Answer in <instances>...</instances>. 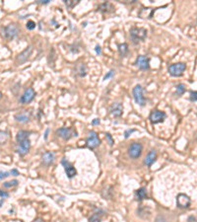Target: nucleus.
Listing matches in <instances>:
<instances>
[{"instance_id":"nucleus-19","label":"nucleus","mask_w":197,"mask_h":222,"mask_svg":"<svg viewBox=\"0 0 197 222\" xmlns=\"http://www.w3.org/2000/svg\"><path fill=\"white\" fill-rule=\"evenodd\" d=\"M156 158H157V152H156V150H152L148 155H147V157L145 159V164L150 167V166H152L153 163L156 161Z\"/></svg>"},{"instance_id":"nucleus-1","label":"nucleus","mask_w":197,"mask_h":222,"mask_svg":"<svg viewBox=\"0 0 197 222\" xmlns=\"http://www.w3.org/2000/svg\"><path fill=\"white\" fill-rule=\"evenodd\" d=\"M130 37L134 44L143 42L147 37V30L144 28H132L130 30Z\"/></svg>"},{"instance_id":"nucleus-13","label":"nucleus","mask_w":197,"mask_h":222,"mask_svg":"<svg viewBox=\"0 0 197 222\" xmlns=\"http://www.w3.org/2000/svg\"><path fill=\"white\" fill-rule=\"evenodd\" d=\"M30 148H31V141L29 139H26L21 143H19V148L17 149V151L21 156H24L29 152Z\"/></svg>"},{"instance_id":"nucleus-9","label":"nucleus","mask_w":197,"mask_h":222,"mask_svg":"<svg viewBox=\"0 0 197 222\" xmlns=\"http://www.w3.org/2000/svg\"><path fill=\"white\" fill-rule=\"evenodd\" d=\"M135 64L141 70H148L150 68V58L145 55H139L137 57Z\"/></svg>"},{"instance_id":"nucleus-25","label":"nucleus","mask_w":197,"mask_h":222,"mask_svg":"<svg viewBox=\"0 0 197 222\" xmlns=\"http://www.w3.org/2000/svg\"><path fill=\"white\" fill-rule=\"evenodd\" d=\"M79 2H80L79 0H64L65 5H66L67 8H69V9H72L73 7H75Z\"/></svg>"},{"instance_id":"nucleus-11","label":"nucleus","mask_w":197,"mask_h":222,"mask_svg":"<svg viewBox=\"0 0 197 222\" xmlns=\"http://www.w3.org/2000/svg\"><path fill=\"white\" fill-rule=\"evenodd\" d=\"M101 140L98 138V136L97 135V133L95 132H91L89 137L87 138V146L89 148H96L97 146L100 145Z\"/></svg>"},{"instance_id":"nucleus-28","label":"nucleus","mask_w":197,"mask_h":222,"mask_svg":"<svg viewBox=\"0 0 197 222\" xmlns=\"http://www.w3.org/2000/svg\"><path fill=\"white\" fill-rule=\"evenodd\" d=\"M89 222H101V216L98 213L92 215L91 218L89 219Z\"/></svg>"},{"instance_id":"nucleus-36","label":"nucleus","mask_w":197,"mask_h":222,"mask_svg":"<svg viewBox=\"0 0 197 222\" xmlns=\"http://www.w3.org/2000/svg\"><path fill=\"white\" fill-rule=\"evenodd\" d=\"M0 197H2L3 199H4V198H8V197H9V194L6 193V192H3V191H0Z\"/></svg>"},{"instance_id":"nucleus-8","label":"nucleus","mask_w":197,"mask_h":222,"mask_svg":"<svg viewBox=\"0 0 197 222\" xmlns=\"http://www.w3.org/2000/svg\"><path fill=\"white\" fill-rule=\"evenodd\" d=\"M35 97H36L35 90L33 88H28L24 92V94L21 96V98H20V103L21 104H29L35 99Z\"/></svg>"},{"instance_id":"nucleus-5","label":"nucleus","mask_w":197,"mask_h":222,"mask_svg":"<svg viewBox=\"0 0 197 222\" xmlns=\"http://www.w3.org/2000/svg\"><path fill=\"white\" fill-rule=\"evenodd\" d=\"M56 133L58 134V136H60V137L63 138L64 140H69L71 137H73V136H77V132L73 128L62 127V128L57 129Z\"/></svg>"},{"instance_id":"nucleus-14","label":"nucleus","mask_w":197,"mask_h":222,"mask_svg":"<svg viewBox=\"0 0 197 222\" xmlns=\"http://www.w3.org/2000/svg\"><path fill=\"white\" fill-rule=\"evenodd\" d=\"M32 51H33V48H32V47L27 48L24 51H22V53L18 55V57H17V62H18L19 64L25 63L26 61L28 60V58H29V56L31 55Z\"/></svg>"},{"instance_id":"nucleus-17","label":"nucleus","mask_w":197,"mask_h":222,"mask_svg":"<svg viewBox=\"0 0 197 222\" xmlns=\"http://www.w3.org/2000/svg\"><path fill=\"white\" fill-rule=\"evenodd\" d=\"M54 159H55V155L53 152H47L43 156V162L45 165H50L51 163H53Z\"/></svg>"},{"instance_id":"nucleus-10","label":"nucleus","mask_w":197,"mask_h":222,"mask_svg":"<svg viewBox=\"0 0 197 222\" xmlns=\"http://www.w3.org/2000/svg\"><path fill=\"white\" fill-rule=\"evenodd\" d=\"M61 164L64 167L65 172H66V175H67V177L69 179H72L73 177H75L76 174H77V171H76V169L73 167V165H72L69 161H67L66 159H63L61 161Z\"/></svg>"},{"instance_id":"nucleus-33","label":"nucleus","mask_w":197,"mask_h":222,"mask_svg":"<svg viewBox=\"0 0 197 222\" xmlns=\"http://www.w3.org/2000/svg\"><path fill=\"white\" fill-rule=\"evenodd\" d=\"M9 174L10 173H8V172H0V181L5 179V178H7V177H9V176H10Z\"/></svg>"},{"instance_id":"nucleus-21","label":"nucleus","mask_w":197,"mask_h":222,"mask_svg":"<svg viewBox=\"0 0 197 222\" xmlns=\"http://www.w3.org/2000/svg\"><path fill=\"white\" fill-rule=\"evenodd\" d=\"M29 135H30V132H26V130H20L17 134L16 139L19 143H21L22 141H24L26 139H29Z\"/></svg>"},{"instance_id":"nucleus-34","label":"nucleus","mask_w":197,"mask_h":222,"mask_svg":"<svg viewBox=\"0 0 197 222\" xmlns=\"http://www.w3.org/2000/svg\"><path fill=\"white\" fill-rule=\"evenodd\" d=\"M135 132L134 129H128V130H126V132H124V137H125V138H128V137H129V135H130L131 133H132V132Z\"/></svg>"},{"instance_id":"nucleus-16","label":"nucleus","mask_w":197,"mask_h":222,"mask_svg":"<svg viewBox=\"0 0 197 222\" xmlns=\"http://www.w3.org/2000/svg\"><path fill=\"white\" fill-rule=\"evenodd\" d=\"M30 117H31V115H30V113L27 112V111H23V112L15 115V120L20 122H27V121H29Z\"/></svg>"},{"instance_id":"nucleus-23","label":"nucleus","mask_w":197,"mask_h":222,"mask_svg":"<svg viewBox=\"0 0 197 222\" xmlns=\"http://www.w3.org/2000/svg\"><path fill=\"white\" fill-rule=\"evenodd\" d=\"M118 51L121 56H125L128 54V45L127 44H118Z\"/></svg>"},{"instance_id":"nucleus-32","label":"nucleus","mask_w":197,"mask_h":222,"mask_svg":"<svg viewBox=\"0 0 197 222\" xmlns=\"http://www.w3.org/2000/svg\"><path fill=\"white\" fill-rule=\"evenodd\" d=\"M106 137H107V139H108V141H109V145L113 146L114 143V140L113 139V137H111V135H110L109 133H107V134H106Z\"/></svg>"},{"instance_id":"nucleus-40","label":"nucleus","mask_w":197,"mask_h":222,"mask_svg":"<svg viewBox=\"0 0 197 222\" xmlns=\"http://www.w3.org/2000/svg\"><path fill=\"white\" fill-rule=\"evenodd\" d=\"M33 222H43V220L42 218H37L36 220H34Z\"/></svg>"},{"instance_id":"nucleus-22","label":"nucleus","mask_w":197,"mask_h":222,"mask_svg":"<svg viewBox=\"0 0 197 222\" xmlns=\"http://www.w3.org/2000/svg\"><path fill=\"white\" fill-rule=\"evenodd\" d=\"M76 71H77V73L79 74V76L80 77H84V76H86L87 74V68H86V65H84V64H79L77 68H76Z\"/></svg>"},{"instance_id":"nucleus-7","label":"nucleus","mask_w":197,"mask_h":222,"mask_svg":"<svg viewBox=\"0 0 197 222\" xmlns=\"http://www.w3.org/2000/svg\"><path fill=\"white\" fill-rule=\"evenodd\" d=\"M142 150H143V147L140 143H133V144H131V146L128 149V154L132 159H137L140 157Z\"/></svg>"},{"instance_id":"nucleus-39","label":"nucleus","mask_w":197,"mask_h":222,"mask_svg":"<svg viewBox=\"0 0 197 222\" xmlns=\"http://www.w3.org/2000/svg\"><path fill=\"white\" fill-rule=\"evenodd\" d=\"M10 174H12L13 176H18V175H19V172L17 171V170H16V169H13V170H12V171L10 172Z\"/></svg>"},{"instance_id":"nucleus-15","label":"nucleus","mask_w":197,"mask_h":222,"mask_svg":"<svg viewBox=\"0 0 197 222\" xmlns=\"http://www.w3.org/2000/svg\"><path fill=\"white\" fill-rule=\"evenodd\" d=\"M123 112V107L122 104L120 103H114L113 106L110 107V113L114 116H120Z\"/></svg>"},{"instance_id":"nucleus-2","label":"nucleus","mask_w":197,"mask_h":222,"mask_svg":"<svg viewBox=\"0 0 197 222\" xmlns=\"http://www.w3.org/2000/svg\"><path fill=\"white\" fill-rule=\"evenodd\" d=\"M2 31H3V37L8 41H11L14 38H16L19 34V32H20L18 26L15 25V24L8 25L7 27L3 28Z\"/></svg>"},{"instance_id":"nucleus-35","label":"nucleus","mask_w":197,"mask_h":222,"mask_svg":"<svg viewBox=\"0 0 197 222\" xmlns=\"http://www.w3.org/2000/svg\"><path fill=\"white\" fill-rule=\"evenodd\" d=\"M50 2V0H38V4H48Z\"/></svg>"},{"instance_id":"nucleus-29","label":"nucleus","mask_w":197,"mask_h":222,"mask_svg":"<svg viewBox=\"0 0 197 222\" xmlns=\"http://www.w3.org/2000/svg\"><path fill=\"white\" fill-rule=\"evenodd\" d=\"M28 30H34L36 28V23L34 21H28L27 25H26Z\"/></svg>"},{"instance_id":"nucleus-6","label":"nucleus","mask_w":197,"mask_h":222,"mask_svg":"<svg viewBox=\"0 0 197 222\" xmlns=\"http://www.w3.org/2000/svg\"><path fill=\"white\" fill-rule=\"evenodd\" d=\"M166 117H167L166 113L162 112V111H153V112L150 114L149 119L153 125H156V123L163 122Z\"/></svg>"},{"instance_id":"nucleus-4","label":"nucleus","mask_w":197,"mask_h":222,"mask_svg":"<svg viewBox=\"0 0 197 222\" xmlns=\"http://www.w3.org/2000/svg\"><path fill=\"white\" fill-rule=\"evenodd\" d=\"M186 69V64L185 63H182V62H179V63H174V64H172L169 65V72L172 76H174V77H179L183 74L184 72V70Z\"/></svg>"},{"instance_id":"nucleus-27","label":"nucleus","mask_w":197,"mask_h":222,"mask_svg":"<svg viewBox=\"0 0 197 222\" xmlns=\"http://www.w3.org/2000/svg\"><path fill=\"white\" fill-rule=\"evenodd\" d=\"M8 139V133L6 132H0V144H3Z\"/></svg>"},{"instance_id":"nucleus-20","label":"nucleus","mask_w":197,"mask_h":222,"mask_svg":"<svg viewBox=\"0 0 197 222\" xmlns=\"http://www.w3.org/2000/svg\"><path fill=\"white\" fill-rule=\"evenodd\" d=\"M98 10L103 13H109L114 11V6L109 2H104L98 7Z\"/></svg>"},{"instance_id":"nucleus-41","label":"nucleus","mask_w":197,"mask_h":222,"mask_svg":"<svg viewBox=\"0 0 197 222\" xmlns=\"http://www.w3.org/2000/svg\"><path fill=\"white\" fill-rule=\"evenodd\" d=\"M48 132H49V129H47V132H45V135H44V138H45V139H48Z\"/></svg>"},{"instance_id":"nucleus-18","label":"nucleus","mask_w":197,"mask_h":222,"mask_svg":"<svg viewBox=\"0 0 197 222\" xmlns=\"http://www.w3.org/2000/svg\"><path fill=\"white\" fill-rule=\"evenodd\" d=\"M135 197L138 201H141L143 199H146L148 198L147 195V191L145 188H140L135 192Z\"/></svg>"},{"instance_id":"nucleus-38","label":"nucleus","mask_w":197,"mask_h":222,"mask_svg":"<svg viewBox=\"0 0 197 222\" xmlns=\"http://www.w3.org/2000/svg\"><path fill=\"white\" fill-rule=\"evenodd\" d=\"M100 120L98 119H95L93 121H92V123H93V126H98V125H100Z\"/></svg>"},{"instance_id":"nucleus-31","label":"nucleus","mask_w":197,"mask_h":222,"mask_svg":"<svg viewBox=\"0 0 197 222\" xmlns=\"http://www.w3.org/2000/svg\"><path fill=\"white\" fill-rule=\"evenodd\" d=\"M114 72H115L114 70H110L109 73H107L106 75H104V80H108L109 78H111V77H113V76L114 75Z\"/></svg>"},{"instance_id":"nucleus-30","label":"nucleus","mask_w":197,"mask_h":222,"mask_svg":"<svg viewBox=\"0 0 197 222\" xmlns=\"http://www.w3.org/2000/svg\"><path fill=\"white\" fill-rule=\"evenodd\" d=\"M190 101L192 102L197 101V91H191L190 92Z\"/></svg>"},{"instance_id":"nucleus-37","label":"nucleus","mask_w":197,"mask_h":222,"mask_svg":"<svg viewBox=\"0 0 197 222\" xmlns=\"http://www.w3.org/2000/svg\"><path fill=\"white\" fill-rule=\"evenodd\" d=\"M96 53H97V54H98L100 55L101 54H102V49H101V47L100 45H96Z\"/></svg>"},{"instance_id":"nucleus-26","label":"nucleus","mask_w":197,"mask_h":222,"mask_svg":"<svg viewBox=\"0 0 197 222\" xmlns=\"http://www.w3.org/2000/svg\"><path fill=\"white\" fill-rule=\"evenodd\" d=\"M18 184H19V182H18L17 180H13V181H10V182L4 183L3 187L8 188H12V187H16V186H18Z\"/></svg>"},{"instance_id":"nucleus-12","label":"nucleus","mask_w":197,"mask_h":222,"mask_svg":"<svg viewBox=\"0 0 197 222\" xmlns=\"http://www.w3.org/2000/svg\"><path fill=\"white\" fill-rule=\"evenodd\" d=\"M190 202H191V200H190L189 197L184 194H179V195H177V198H176V204H177V206L180 207V208H186L190 205Z\"/></svg>"},{"instance_id":"nucleus-42","label":"nucleus","mask_w":197,"mask_h":222,"mask_svg":"<svg viewBox=\"0 0 197 222\" xmlns=\"http://www.w3.org/2000/svg\"><path fill=\"white\" fill-rule=\"evenodd\" d=\"M1 97H2V94H1V92H0V99H1Z\"/></svg>"},{"instance_id":"nucleus-3","label":"nucleus","mask_w":197,"mask_h":222,"mask_svg":"<svg viewBox=\"0 0 197 222\" xmlns=\"http://www.w3.org/2000/svg\"><path fill=\"white\" fill-rule=\"evenodd\" d=\"M133 97L136 104H138L139 106L143 107L146 105V100L144 97V89L141 85H136L133 89Z\"/></svg>"},{"instance_id":"nucleus-24","label":"nucleus","mask_w":197,"mask_h":222,"mask_svg":"<svg viewBox=\"0 0 197 222\" xmlns=\"http://www.w3.org/2000/svg\"><path fill=\"white\" fill-rule=\"evenodd\" d=\"M185 91H186L185 85L179 84V85H177V86H176V95L179 96V97H180V96H182L183 94H184Z\"/></svg>"}]
</instances>
